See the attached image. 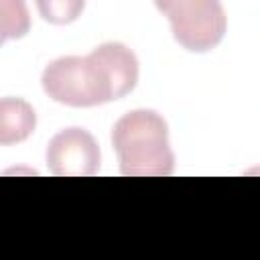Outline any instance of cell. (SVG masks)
<instances>
[{
  "instance_id": "cell-1",
  "label": "cell",
  "mask_w": 260,
  "mask_h": 260,
  "mask_svg": "<svg viewBox=\"0 0 260 260\" xmlns=\"http://www.w3.org/2000/svg\"><path fill=\"white\" fill-rule=\"evenodd\" d=\"M138 81V59L132 49L110 41L85 57L53 59L41 75L43 91L57 104L93 108L128 95Z\"/></svg>"
},
{
  "instance_id": "cell-2",
  "label": "cell",
  "mask_w": 260,
  "mask_h": 260,
  "mask_svg": "<svg viewBox=\"0 0 260 260\" xmlns=\"http://www.w3.org/2000/svg\"><path fill=\"white\" fill-rule=\"evenodd\" d=\"M112 146L126 177H169L175 171L169 126L154 110L124 114L112 128Z\"/></svg>"
},
{
  "instance_id": "cell-3",
  "label": "cell",
  "mask_w": 260,
  "mask_h": 260,
  "mask_svg": "<svg viewBox=\"0 0 260 260\" xmlns=\"http://www.w3.org/2000/svg\"><path fill=\"white\" fill-rule=\"evenodd\" d=\"M156 8L169 18L173 39L191 53L215 49L225 35V12L215 0H165Z\"/></svg>"
},
{
  "instance_id": "cell-4",
  "label": "cell",
  "mask_w": 260,
  "mask_h": 260,
  "mask_svg": "<svg viewBox=\"0 0 260 260\" xmlns=\"http://www.w3.org/2000/svg\"><path fill=\"white\" fill-rule=\"evenodd\" d=\"M47 169L55 177H91L100 171L95 138L77 126L57 132L47 144Z\"/></svg>"
},
{
  "instance_id": "cell-5",
  "label": "cell",
  "mask_w": 260,
  "mask_h": 260,
  "mask_svg": "<svg viewBox=\"0 0 260 260\" xmlns=\"http://www.w3.org/2000/svg\"><path fill=\"white\" fill-rule=\"evenodd\" d=\"M35 110L24 100L4 98L0 102V144L8 146L26 140L35 132Z\"/></svg>"
},
{
  "instance_id": "cell-6",
  "label": "cell",
  "mask_w": 260,
  "mask_h": 260,
  "mask_svg": "<svg viewBox=\"0 0 260 260\" xmlns=\"http://www.w3.org/2000/svg\"><path fill=\"white\" fill-rule=\"evenodd\" d=\"M37 8L41 10L45 20L53 24H67L79 16V12L83 10V2H39Z\"/></svg>"
},
{
  "instance_id": "cell-7",
  "label": "cell",
  "mask_w": 260,
  "mask_h": 260,
  "mask_svg": "<svg viewBox=\"0 0 260 260\" xmlns=\"http://www.w3.org/2000/svg\"><path fill=\"white\" fill-rule=\"evenodd\" d=\"M0 8H2V16H0V24H2V41L24 37L26 30H28V12H26V6L20 2L16 14H10L4 2L0 4Z\"/></svg>"
}]
</instances>
